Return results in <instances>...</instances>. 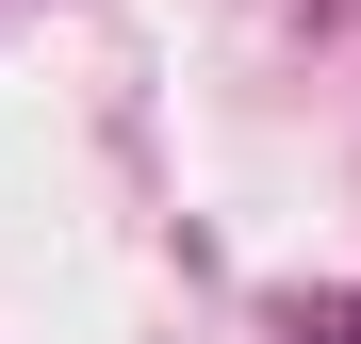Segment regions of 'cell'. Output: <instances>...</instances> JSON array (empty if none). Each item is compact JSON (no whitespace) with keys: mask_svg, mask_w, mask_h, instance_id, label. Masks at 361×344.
Masks as SVG:
<instances>
[{"mask_svg":"<svg viewBox=\"0 0 361 344\" xmlns=\"http://www.w3.org/2000/svg\"><path fill=\"white\" fill-rule=\"evenodd\" d=\"M329 344H361V312H345V328H329Z\"/></svg>","mask_w":361,"mask_h":344,"instance_id":"cell-1","label":"cell"}]
</instances>
